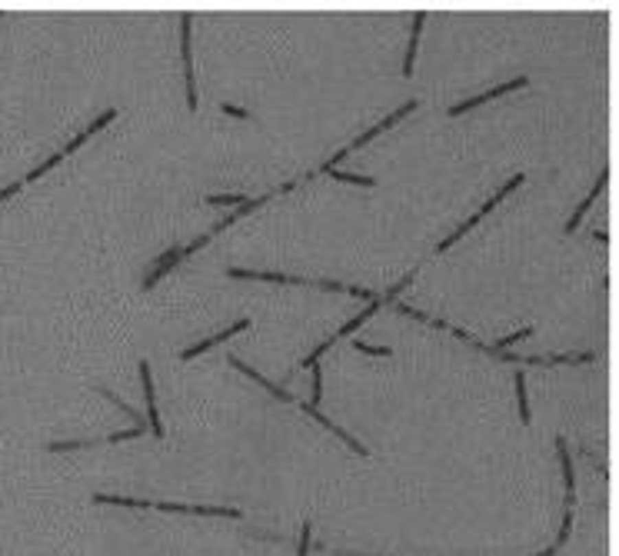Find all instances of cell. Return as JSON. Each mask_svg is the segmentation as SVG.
<instances>
[{
    "label": "cell",
    "mask_w": 619,
    "mask_h": 556,
    "mask_svg": "<svg viewBox=\"0 0 619 556\" xmlns=\"http://www.w3.org/2000/svg\"><path fill=\"white\" fill-rule=\"evenodd\" d=\"M230 277H254V280H277V283H306L303 277H290V274H254V270H236V267H230L227 270Z\"/></svg>",
    "instance_id": "obj_10"
},
{
    "label": "cell",
    "mask_w": 619,
    "mask_h": 556,
    "mask_svg": "<svg viewBox=\"0 0 619 556\" xmlns=\"http://www.w3.org/2000/svg\"><path fill=\"white\" fill-rule=\"evenodd\" d=\"M530 333H533L530 326H523V330H516V333H510L506 340H499V350H503V346H510V343H516V340H519V337H530ZM499 350H496V353H499Z\"/></svg>",
    "instance_id": "obj_15"
},
{
    "label": "cell",
    "mask_w": 619,
    "mask_h": 556,
    "mask_svg": "<svg viewBox=\"0 0 619 556\" xmlns=\"http://www.w3.org/2000/svg\"><path fill=\"white\" fill-rule=\"evenodd\" d=\"M409 110H416V100H409V104H403V107L396 110V113H390V117H386V120H380V124H376V127H373V130H366L363 137H357V140H353L350 147L343 150V153H353V150H360V147H363V144H370V140H373L376 133H383V130L390 127L393 120H400V117H403V113H409Z\"/></svg>",
    "instance_id": "obj_2"
},
{
    "label": "cell",
    "mask_w": 619,
    "mask_h": 556,
    "mask_svg": "<svg viewBox=\"0 0 619 556\" xmlns=\"http://www.w3.org/2000/svg\"><path fill=\"white\" fill-rule=\"evenodd\" d=\"M516 87H526V77H516V80H510V84H503V87H496V90H486V93H480V97H470V100H463V104L449 107V113H453V117H456V113H466V110L476 107V104H486V100L499 97V93H506V90H516Z\"/></svg>",
    "instance_id": "obj_3"
},
{
    "label": "cell",
    "mask_w": 619,
    "mask_h": 556,
    "mask_svg": "<svg viewBox=\"0 0 619 556\" xmlns=\"http://www.w3.org/2000/svg\"><path fill=\"white\" fill-rule=\"evenodd\" d=\"M427 21V14H416L413 17V37H409V50H406V60H403V74L409 77L413 74V60H416V43H420V27Z\"/></svg>",
    "instance_id": "obj_8"
},
{
    "label": "cell",
    "mask_w": 619,
    "mask_h": 556,
    "mask_svg": "<svg viewBox=\"0 0 619 556\" xmlns=\"http://www.w3.org/2000/svg\"><path fill=\"white\" fill-rule=\"evenodd\" d=\"M326 173H333L337 180H346V184H360V187H373L376 184L373 177H360V173H343V170H326Z\"/></svg>",
    "instance_id": "obj_12"
},
{
    "label": "cell",
    "mask_w": 619,
    "mask_h": 556,
    "mask_svg": "<svg viewBox=\"0 0 619 556\" xmlns=\"http://www.w3.org/2000/svg\"><path fill=\"white\" fill-rule=\"evenodd\" d=\"M247 200H250V197H243V193H230V197H227V193H214V197H210V203H227V207H230V203L243 207Z\"/></svg>",
    "instance_id": "obj_13"
},
{
    "label": "cell",
    "mask_w": 619,
    "mask_h": 556,
    "mask_svg": "<svg viewBox=\"0 0 619 556\" xmlns=\"http://www.w3.org/2000/svg\"><path fill=\"white\" fill-rule=\"evenodd\" d=\"M113 117H117V110H107V113H100V117H97V120H93V124H90V127L84 130V133H80V137H77V140H70V144H67V150L64 153H70V150H77L80 147V144H84L87 137H93V133H97V130L100 127H107L110 120H113Z\"/></svg>",
    "instance_id": "obj_9"
},
{
    "label": "cell",
    "mask_w": 619,
    "mask_h": 556,
    "mask_svg": "<svg viewBox=\"0 0 619 556\" xmlns=\"http://www.w3.org/2000/svg\"><path fill=\"white\" fill-rule=\"evenodd\" d=\"M310 553V523L303 526V540H300V556Z\"/></svg>",
    "instance_id": "obj_16"
},
{
    "label": "cell",
    "mask_w": 619,
    "mask_h": 556,
    "mask_svg": "<svg viewBox=\"0 0 619 556\" xmlns=\"http://www.w3.org/2000/svg\"><path fill=\"white\" fill-rule=\"evenodd\" d=\"M223 113H234V117H250L247 110H240V107H230V104H223Z\"/></svg>",
    "instance_id": "obj_17"
},
{
    "label": "cell",
    "mask_w": 619,
    "mask_h": 556,
    "mask_svg": "<svg viewBox=\"0 0 619 556\" xmlns=\"http://www.w3.org/2000/svg\"><path fill=\"white\" fill-rule=\"evenodd\" d=\"M516 400H519V416L526 423L530 420V400H526V377L523 373H516Z\"/></svg>",
    "instance_id": "obj_11"
},
{
    "label": "cell",
    "mask_w": 619,
    "mask_h": 556,
    "mask_svg": "<svg viewBox=\"0 0 619 556\" xmlns=\"http://www.w3.org/2000/svg\"><path fill=\"white\" fill-rule=\"evenodd\" d=\"M250 326V320H240V323H234V326H227L223 333H216V337H210V340H203V343H196V346H190L187 353H180L183 360H190V357H196V353H203V350H210V346H216L220 340H227L230 333H240V330H247Z\"/></svg>",
    "instance_id": "obj_5"
},
{
    "label": "cell",
    "mask_w": 619,
    "mask_h": 556,
    "mask_svg": "<svg viewBox=\"0 0 619 556\" xmlns=\"http://www.w3.org/2000/svg\"><path fill=\"white\" fill-rule=\"evenodd\" d=\"M183 34H180V47H183V74H187V100H190V110H196V87H193V60H190V23L193 17L183 14Z\"/></svg>",
    "instance_id": "obj_1"
},
{
    "label": "cell",
    "mask_w": 619,
    "mask_h": 556,
    "mask_svg": "<svg viewBox=\"0 0 619 556\" xmlns=\"http://www.w3.org/2000/svg\"><path fill=\"white\" fill-rule=\"evenodd\" d=\"M353 346H357L360 353H373V357H390V346H366L363 340H357Z\"/></svg>",
    "instance_id": "obj_14"
},
{
    "label": "cell",
    "mask_w": 619,
    "mask_h": 556,
    "mask_svg": "<svg viewBox=\"0 0 619 556\" xmlns=\"http://www.w3.org/2000/svg\"><path fill=\"white\" fill-rule=\"evenodd\" d=\"M230 364H234L236 370H240V373H247V377H254V380H256V383H260V386H267V390H270L273 397H280V400H286V403H293V397H290L286 390H280V386H273V383H270V380H263V377L256 373L254 366H247V364H243V360H236V357H230Z\"/></svg>",
    "instance_id": "obj_6"
},
{
    "label": "cell",
    "mask_w": 619,
    "mask_h": 556,
    "mask_svg": "<svg viewBox=\"0 0 619 556\" xmlns=\"http://www.w3.org/2000/svg\"><path fill=\"white\" fill-rule=\"evenodd\" d=\"M140 380H144V393H147V413H150V427H153V436H164V423L157 416V407H153V380H150V366L140 364Z\"/></svg>",
    "instance_id": "obj_4"
},
{
    "label": "cell",
    "mask_w": 619,
    "mask_h": 556,
    "mask_svg": "<svg viewBox=\"0 0 619 556\" xmlns=\"http://www.w3.org/2000/svg\"><path fill=\"white\" fill-rule=\"evenodd\" d=\"M603 187H606V173H603V177H599V180H596V187H593V193H589V197H586V200L579 203V210H576V214H573V220L566 223V234H573V230H576V223H579V220H583V214H586V210H589V207L596 203V197H599V193H603Z\"/></svg>",
    "instance_id": "obj_7"
}]
</instances>
